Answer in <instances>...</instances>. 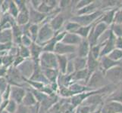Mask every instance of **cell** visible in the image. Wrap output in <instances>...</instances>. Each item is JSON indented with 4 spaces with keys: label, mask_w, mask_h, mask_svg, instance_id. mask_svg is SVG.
Here are the masks:
<instances>
[{
    "label": "cell",
    "mask_w": 122,
    "mask_h": 113,
    "mask_svg": "<svg viewBox=\"0 0 122 113\" xmlns=\"http://www.w3.org/2000/svg\"><path fill=\"white\" fill-rule=\"evenodd\" d=\"M26 94V88L18 86H11L10 99L14 100L18 104H21L23 98Z\"/></svg>",
    "instance_id": "obj_14"
},
{
    "label": "cell",
    "mask_w": 122,
    "mask_h": 113,
    "mask_svg": "<svg viewBox=\"0 0 122 113\" xmlns=\"http://www.w3.org/2000/svg\"><path fill=\"white\" fill-rule=\"evenodd\" d=\"M5 78L7 79L8 85L11 86L24 87V84H26L24 81V77L19 72V70L13 66H11L8 69Z\"/></svg>",
    "instance_id": "obj_6"
},
{
    "label": "cell",
    "mask_w": 122,
    "mask_h": 113,
    "mask_svg": "<svg viewBox=\"0 0 122 113\" xmlns=\"http://www.w3.org/2000/svg\"><path fill=\"white\" fill-rule=\"evenodd\" d=\"M21 104L28 108L33 107L38 104L36 98L34 97V96L32 94L30 90L29 89V86L28 87H26V94H25L24 97L23 98Z\"/></svg>",
    "instance_id": "obj_20"
},
{
    "label": "cell",
    "mask_w": 122,
    "mask_h": 113,
    "mask_svg": "<svg viewBox=\"0 0 122 113\" xmlns=\"http://www.w3.org/2000/svg\"><path fill=\"white\" fill-rule=\"evenodd\" d=\"M28 2H29V5L33 8H34L35 10H36L41 4L42 1H39V0H31V1H29Z\"/></svg>",
    "instance_id": "obj_53"
},
{
    "label": "cell",
    "mask_w": 122,
    "mask_h": 113,
    "mask_svg": "<svg viewBox=\"0 0 122 113\" xmlns=\"http://www.w3.org/2000/svg\"><path fill=\"white\" fill-rule=\"evenodd\" d=\"M12 46H13V43H7V44L0 43V54L8 52L12 48Z\"/></svg>",
    "instance_id": "obj_46"
},
{
    "label": "cell",
    "mask_w": 122,
    "mask_h": 113,
    "mask_svg": "<svg viewBox=\"0 0 122 113\" xmlns=\"http://www.w3.org/2000/svg\"><path fill=\"white\" fill-rule=\"evenodd\" d=\"M57 57V63H58V69L61 74H66L67 66L68 63V57L67 55H58Z\"/></svg>",
    "instance_id": "obj_26"
},
{
    "label": "cell",
    "mask_w": 122,
    "mask_h": 113,
    "mask_svg": "<svg viewBox=\"0 0 122 113\" xmlns=\"http://www.w3.org/2000/svg\"><path fill=\"white\" fill-rule=\"evenodd\" d=\"M108 30V26L107 24L102 22H96L92 26L90 35L87 38V40L89 41L90 47L97 45L99 38Z\"/></svg>",
    "instance_id": "obj_2"
},
{
    "label": "cell",
    "mask_w": 122,
    "mask_h": 113,
    "mask_svg": "<svg viewBox=\"0 0 122 113\" xmlns=\"http://www.w3.org/2000/svg\"><path fill=\"white\" fill-rule=\"evenodd\" d=\"M46 113H50V112L49 111H46Z\"/></svg>",
    "instance_id": "obj_59"
},
{
    "label": "cell",
    "mask_w": 122,
    "mask_h": 113,
    "mask_svg": "<svg viewBox=\"0 0 122 113\" xmlns=\"http://www.w3.org/2000/svg\"><path fill=\"white\" fill-rule=\"evenodd\" d=\"M106 78L104 73L99 69L90 75L86 84V86L90 87L92 90H97L105 87V81Z\"/></svg>",
    "instance_id": "obj_5"
},
{
    "label": "cell",
    "mask_w": 122,
    "mask_h": 113,
    "mask_svg": "<svg viewBox=\"0 0 122 113\" xmlns=\"http://www.w3.org/2000/svg\"><path fill=\"white\" fill-rule=\"evenodd\" d=\"M3 101V99H2V94L0 93V105H1L2 102Z\"/></svg>",
    "instance_id": "obj_57"
},
{
    "label": "cell",
    "mask_w": 122,
    "mask_h": 113,
    "mask_svg": "<svg viewBox=\"0 0 122 113\" xmlns=\"http://www.w3.org/2000/svg\"><path fill=\"white\" fill-rule=\"evenodd\" d=\"M33 42V41L32 39L30 36H25V35L22 36V37H21V43H20V45H21L25 46V47H27V48H30Z\"/></svg>",
    "instance_id": "obj_42"
},
{
    "label": "cell",
    "mask_w": 122,
    "mask_h": 113,
    "mask_svg": "<svg viewBox=\"0 0 122 113\" xmlns=\"http://www.w3.org/2000/svg\"><path fill=\"white\" fill-rule=\"evenodd\" d=\"M40 25L30 23V27H29V33H30V36L32 39L33 42H35L36 40V38H37L38 32H39V30H40Z\"/></svg>",
    "instance_id": "obj_33"
},
{
    "label": "cell",
    "mask_w": 122,
    "mask_h": 113,
    "mask_svg": "<svg viewBox=\"0 0 122 113\" xmlns=\"http://www.w3.org/2000/svg\"><path fill=\"white\" fill-rule=\"evenodd\" d=\"M39 65L41 69H58V63L56 54L53 52H44L41 54L39 58Z\"/></svg>",
    "instance_id": "obj_4"
},
{
    "label": "cell",
    "mask_w": 122,
    "mask_h": 113,
    "mask_svg": "<svg viewBox=\"0 0 122 113\" xmlns=\"http://www.w3.org/2000/svg\"><path fill=\"white\" fill-rule=\"evenodd\" d=\"M92 2V1H90V0H81V1H77V3H76V5H75V10L77 11L81 9V8L90 5Z\"/></svg>",
    "instance_id": "obj_43"
},
{
    "label": "cell",
    "mask_w": 122,
    "mask_h": 113,
    "mask_svg": "<svg viewBox=\"0 0 122 113\" xmlns=\"http://www.w3.org/2000/svg\"><path fill=\"white\" fill-rule=\"evenodd\" d=\"M81 27V26H80L78 23H75L74 21L68 20V22H67V23L64 26V30H65L67 32L74 33Z\"/></svg>",
    "instance_id": "obj_32"
},
{
    "label": "cell",
    "mask_w": 122,
    "mask_h": 113,
    "mask_svg": "<svg viewBox=\"0 0 122 113\" xmlns=\"http://www.w3.org/2000/svg\"><path fill=\"white\" fill-rule=\"evenodd\" d=\"M92 26H93V24L89 25V26H86V27H81L74 33L78 35L80 37H81L82 39H87V38H88V36H89L90 31L92 30Z\"/></svg>",
    "instance_id": "obj_29"
},
{
    "label": "cell",
    "mask_w": 122,
    "mask_h": 113,
    "mask_svg": "<svg viewBox=\"0 0 122 113\" xmlns=\"http://www.w3.org/2000/svg\"><path fill=\"white\" fill-rule=\"evenodd\" d=\"M29 89L30 90V91L32 92V94H33V96H34V97L36 98L37 103H40V104L41 103H43L44 100L49 97V96H47L44 93H43L41 90H35V89L30 88V87H29Z\"/></svg>",
    "instance_id": "obj_31"
},
{
    "label": "cell",
    "mask_w": 122,
    "mask_h": 113,
    "mask_svg": "<svg viewBox=\"0 0 122 113\" xmlns=\"http://www.w3.org/2000/svg\"><path fill=\"white\" fill-rule=\"evenodd\" d=\"M74 72V66L73 60H69L68 63V66H67L66 69V74L67 75H72Z\"/></svg>",
    "instance_id": "obj_48"
},
{
    "label": "cell",
    "mask_w": 122,
    "mask_h": 113,
    "mask_svg": "<svg viewBox=\"0 0 122 113\" xmlns=\"http://www.w3.org/2000/svg\"><path fill=\"white\" fill-rule=\"evenodd\" d=\"M90 74L89 72H88L87 69H83V70H80V71H76L74 72L72 75H71V80H72V82H78L81 81H86L85 85L88 81V79L90 78Z\"/></svg>",
    "instance_id": "obj_21"
},
{
    "label": "cell",
    "mask_w": 122,
    "mask_h": 113,
    "mask_svg": "<svg viewBox=\"0 0 122 113\" xmlns=\"http://www.w3.org/2000/svg\"><path fill=\"white\" fill-rule=\"evenodd\" d=\"M25 60L24 59V58H22L21 57H20V56H16L15 57V59H14V61H13V63H12V66L13 67H18V66L22 63Z\"/></svg>",
    "instance_id": "obj_49"
},
{
    "label": "cell",
    "mask_w": 122,
    "mask_h": 113,
    "mask_svg": "<svg viewBox=\"0 0 122 113\" xmlns=\"http://www.w3.org/2000/svg\"><path fill=\"white\" fill-rule=\"evenodd\" d=\"M77 46L66 45L62 42H57L55 47L54 53L58 55H69L76 54Z\"/></svg>",
    "instance_id": "obj_10"
},
{
    "label": "cell",
    "mask_w": 122,
    "mask_h": 113,
    "mask_svg": "<svg viewBox=\"0 0 122 113\" xmlns=\"http://www.w3.org/2000/svg\"><path fill=\"white\" fill-rule=\"evenodd\" d=\"M0 43H12V32L11 29L0 30Z\"/></svg>",
    "instance_id": "obj_27"
},
{
    "label": "cell",
    "mask_w": 122,
    "mask_h": 113,
    "mask_svg": "<svg viewBox=\"0 0 122 113\" xmlns=\"http://www.w3.org/2000/svg\"><path fill=\"white\" fill-rule=\"evenodd\" d=\"M57 43V41L55 39V36L53 39H52L50 41H49L47 43L45 44L43 46V51L44 52H53L54 53V50L55 47H56V45Z\"/></svg>",
    "instance_id": "obj_37"
},
{
    "label": "cell",
    "mask_w": 122,
    "mask_h": 113,
    "mask_svg": "<svg viewBox=\"0 0 122 113\" xmlns=\"http://www.w3.org/2000/svg\"><path fill=\"white\" fill-rule=\"evenodd\" d=\"M65 23V17L61 13H58L49 22V26L54 30L55 32H58L61 31V28L64 27Z\"/></svg>",
    "instance_id": "obj_13"
},
{
    "label": "cell",
    "mask_w": 122,
    "mask_h": 113,
    "mask_svg": "<svg viewBox=\"0 0 122 113\" xmlns=\"http://www.w3.org/2000/svg\"><path fill=\"white\" fill-rule=\"evenodd\" d=\"M117 9H118V8H112L111 10H108L107 11L105 12V13H102V16L99 18L98 22H102L104 23L107 24L108 27L111 26V25L114 23L115 14Z\"/></svg>",
    "instance_id": "obj_18"
},
{
    "label": "cell",
    "mask_w": 122,
    "mask_h": 113,
    "mask_svg": "<svg viewBox=\"0 0 122 113\" xmlns=\"http://www.w3.org/2000/svg\"><path fill=\"white\" fill-rule=\"evenodd\" d=\"M19 70L22 76L24 78L29 79L32 75L33 72V69H34V62L31 59L25 60L21 64H20L18 67H17Z\"/></svg>",
    "instance_id": "obj_9"
},
{
    "label": "cell",
    "mask_w": 122,
    "mask_h": 113,
    "mask_svg": "<svg viewBox=\"0 0 122 113\" xmlns=\"http://www.w3.org/2000/svg\"><path fill=\"white\" fill-rule=\"evenodd\" d=\"M82 40H83L82 38L80 37L78 35L75 34V33L67 32L66 35L64 37V39H62L61 42L66 44V45H69L77 46L81 42Z\"/></svg>",
    "instance_id": "obj_19"
},
{
    "label": "cell",
    "mask_w": 122,
    "mask_h": 113,
    "mask_svg": "<svg viewBox=\"0 0 122 113\" xmlns=\"http://www.w3.org/2000/svg\"><path fill=\"white\" fill-rule=\"evenodd\" d=\"M8 69L4 67V66H0V78L1 77H5L7 74Z\"/></svg>",
    "instance_id": "obj_55"
},
{
    "label": "cell",
    "mask_w": 122,
    "mask_h": 113,
    "mask_svg": "<svg viewBox=\"0 0 122 113\" xmlns=\"http://www.w3.org/2000/svg\"><path fill=\"white\" fill-rule=\"evenodd\" d=\"M71 1H64V0H62V1H58V8H59V9H61V11L62 9H65V8H66L67 7H68L69 5H71Z\"/></svg>",
    "instance_id": "obj_51"
},
{
    "label": "cell",
    "mask_w": 122,
    "mask_h": 113,
    "mask_svg": "<svg viewBox=\"0 0 122 113\" xmlns=\"http://www.w3.org/2000/svg\"><path fill=\"white\" fill-rule=\"evenodd\" d=\"M115 24H121L122 23V8H118L115 14L114 23Z\"/></svg>",
    "instance_id": "obj_44"
},
{
    "label": "cell",
    "mask_w": 122,
    "mask_h": 113,
    "mask_svg": "<svg viewBox=\"0 0 122 113\" xmlns=\"http://www.w3.org/2000/svg\"><path fill=\"white\" fill-rule=\"evenodd\" d=\"M9 85L7 81V79L5 77H1L0 78V93L2 94L5 92L8 86Z\"/></svg>",
    "instance_id": "obj_45"
},
{
    "label": "cell",
    "mask_w": 122,
    "mask_h": 113,
    "mask_svg": "<svg viewBox=\"0 0 122 113\" xmlns=\"http://www.w3.org/2000/svg\"><path fill=\"white\" fill-rule=\"evenodd\" d=\"M76 112L75 113H91L92 108L88 106H84V105H80L77 108H74Z\"/></svg>",
    "instance_id": "obj_41"
},
{
    "label": "cell",
    "mask_w": 122,
    "mask_h": 113,
    "mask_svg": "<svg viewBox=\"0 0 122 113\" xmlns=\"http://www.w3.org/2000/svg\"><path fill=\"white\" fill-rule=\"evenodd\" d=\"M99 60H96L92 56V54L90 51L89 55L86 57V69L89 72L90 75L93 73L95 71L99 69Z\"/></svg>",
    "instance_id": "obj_24"
},
{
    "label": "cell",
    "mask_w": 122,
    "mask_h": 113,
    "mask_svg": "<svg viewBox=\"0 0 122 113\" xmlns=\"http://www.w3.org/2000/svg\"><path fill=\"white\" fill-rule=\"evenodd\" d=\"M10 93H11V85H9L5 90V92L2 94L3 100H8L10 99Z\"/></svg>",
    "instance_id": "obj_52"
},
{
    "label": "cell",
    "mask_w": 122,
    "mask_h": 113,
    "mask_svg": "<svg viewBox=\"0 0 122 113\" xmlns=\"http://www.w3.org/2000/svg\"><path fill=\"white\" fill-rule=\"evenodd\" d=\"M115 40L116 36L113 34V32L110 30V34H109L108 38L102 43V47L100 53V57L108 55L109 53L115 48Z\"/></svg>",
    "instance_id": "obj_8"
},
{
    "label": "cell",
    "mask_w": 122,
    "mask_h": 113,
    "mask_svg": "<svg viewBox=\"0 0 122 113\" xmlns=\"http://www.w3.org/2000/svg\"><path fill=\"white\" fill-rule=\"evenodd\" d=\"M8 13L14 19H16L17 16L19 13V9L17 6L15 1H9V6H8Z\"/></svg>",
    "instance_id": "obj_35"
},
{
    "label": "cell",
    "mask_w": 122,
    "mask_h": 113,
    "mask_svg": "<svg viewBox=\"0 0 122 113\" xmlns=\"http://www.w3.org/2000/svg\"><path fill=\"white\" fill-rule=\"evenodd\" d=\"M115 48L122 50V37H116Z\"/></svg>",
    "instance_id": "obj_54"
},
{
    "label": "cell",
    "mask_w": 122,
    "mask_h": 113,
    "mask_svg": "<svg viewBox=\"0 0 122 113\" xmlns=\"http://www.w3.org/2000/svg\"><path fill=\"white\" fill-rule=\"evenodd\" d=\"M8 6H9V1L1 2V4H0V12H1L2 14L8 13Z\"/></svg>",
    "instance_id": "obj_47"
},
{
    "label": "cell",
    "mask_w": 122,
    "mask_h": 113,
    "mask_svg": "<svg viewBox=\"0 0 122 113\" xmlns=\"http://www.w3.org/2000/svg\"><path fill=\"white\" fill-rule=\"evenodd\" d=\"M30 112V108L25 106L22 104H18V108L15 113H29Z\"/></svg>",
    "instance_id": "obj_50"
},
{
    "label": "cell",
    "mask_w": 122,
    "mask_h": 113,
    "mask_svg": "<svg viewBox=\"0 0 122 113\" xmlns=\"http://www.w3.org/2000/svg\"><path fill=\"white\" fill-rule=\"evenodd\" d=\"M109 59H111L116 62L122 61V50L115 48L112 51H111L108 55H106Z\"/></svg>",
    "instance_id": "obj_30"
},
{
    "label": "cell",
    "mask_w": 122,
    "mask_h": 113,
    "mask_svg": "<svg viewBox=\"0 0 122 113\" xmlns=\"http://www.w3.org/2000/svg\"><path fill=\"white\" fill-rule=\"evenodd\" d=\"M110 30L116 37H122V23L112 24Z\"/></svg>",
    "instance_id": "obj_40"
},
{
    "label": "cell",
    "mask_w": 122,
    "mask_h": 113,
    "mask_svg": "<svg viewBox=\"0 0 122 113\" xmlns=\"http://www.w3.org/2000/svg\"><path fill=\"white\" fill-rule=\"evenodd\" d=\"M18 104L16 102H15L14 100L8 99V102L5 111H6L8 113H15L17 111V108H18Z\"/></svg>",
    "instance_id": "obj_39"
},
{
    "label": "cell",
    "mask_w": 122,
    "mask_h": 113,
    "mask_svg": "<svg viewBox=\"0 0 122 113\" xmlns=\"http://www.w3.org/2000/svg\"><path fill=\"white\" fill-rule=\"evenodd\" d=\"M18 56L21 57L24 60L30 59V48L21 45H18Z\"/></svg>",
    "instance_id": "obj_34"
},
{
    "label": "cell",
    "mask_w": 122,
    "mask_h": 113,
    "mask_svg": "<svg viewBox=\"0 0 122 113\" xmlns=\"http://www.w3.org/2000/svg\"><path fill=\"white\" fill-rule=\"evenodd\" d=\"M90 51V45L86 39H83L81 42L77 46L76 55L79 57L86 58Z\"/></svg>",
    "instance_id": "obj_16"
},
{
    "label": "cell",
    "mask_w": 122,
    "mask_h": 113,
    "mask_svg": "<svg viewBox=\"0 0 122 113\" xmlns=\"http://www.w3.org/2000/svg\"><path fill=\"white\" fill-rule=\"evenodd\" d=\"M99 69L102 71L104 73L106 72L107 70L110 69L115 66H122V61L121 62H116L114 61L109 58L107 56H103L101 57L99 59Z\"/></svg>",
    "instance_id": "obj_12"
},
{
    "label": "cell",
    "mask_w": 122,
    "mask_h": 113,
    "mask_svg": "<svg viewBox=\"0 0 122 113\" xmlns=\"http://www.w3.org/2000/svg\"><path fill=\"white\" fill-rule=\"evenodd\" d=\"M12 32V43L14 45L18 46L21 43V37L23 36L21 28L18 24L15 23L11 27Z\"/></svg>",
    "instance_id": "obj_22"
},
{
    "label": "cell",
    "mask_w": 122,
    "mask_h": 113,
    "mask_svg": "<svg viewBox=\"0 0 122 113\" xmlns=\"http://www.w3.org/2000/svg\"><path fill=\"white\" fill-rule=\"evenodd\" d=\"M102 106H99L98 107H96L95 109H93L91 113H102Z\"/></svg>",
    "instance_id": "obj_56"
},
{
    "label": "cell",
    "mask_w": 122,
    "mask_h": 113,
    "mask_svg": "<svg viewBox=\"0 0 122 113\" xmlns=\"http://www.w3.org/2000/svg\"><path fill=\"white\" fill-rule=\"evenodd\" d=\"M27 5L29 9V14H30V23L41 25L45 21L47 14L40 13L38 11L35 10L34 8H33L29 5V3H27Z\"/></svg>",
    "instance_id": "obj_11"
},
{
    "label": "cell",
    "mask_w": 122,
    "mask_h": 113,
    "mask_svg": "<svg viewBox=\"0 0 122 113\" xmlns=\"http://www.w3.org/2000/svg\"><path fill=\"white\" fill-rule=\"evenodd\" d=\"M42 71L45 75V77L46 79L49 81V84L50 83H54V82H57V79L58 75H59L60 72L58 69H43Z\"/></svg>",
    "instance_id": "obj_25"
},
{
    "label": "cell",
    "mask_w": 122,
    "mask_h": 113,
    "mask_svg": "<svg viewBox=\"0 0 122 113\" xmlns=\"http://www.w3.org/2000/svg\"><path fill=\"white\" fill-rule=\"evenodd\" d=\"M15 22L20 27L30 23V14H29L27 4L25 7L19 10V13L15 19Z\"/></svg>",
    "instance_id": "obj_15"
},
{
    "label": "cell",
    "mask_w": 122,
    "mask_h": 113,
    "mask_svg": "<svg viewBox=\"0 0 122 113\" xmlns=\"http://www.w3.org/2000/svg\"><path fill=\"white\" fill-rule=\"evenodd\" d=\"M2 113H8V112H7L6 111H3V112H2Z\"/></svg>",
    "instance_id": "obj_58"
},
{
    "label": "cell",
    "mask_w": 122,
    "mask_h": 113,
    "mask_svg": "<svg viewBox=\"0 0 122 113\" xmlns=\"http://www.w3.org/2000/svg\"><path fill=\"white\" fill-rule=\"evenodd\" d=\"M74 72L86 69V58L76 57L73 59Z\"/></svg>",
    "instance_id": "obj_28"
},
{
    "label": "cell",
    "mask_w": 122,
    "mask_h": 113,
    "mask_svg": "<svg viewBox=\"0 0 122 113\" xmlns=\"http://www.w3.org/2000/svg\"><path fill=\"white\" fill-rule=\"evenodd\" d=\"M29 48L30 52V59L34 63H37L41 54L43 53V47L36 42H33Z\"/></svg>",
    "instance_id": "obj_23"
},
{
    "label": "cell",
    "mask_w": 122,
    "mask_h": 113,
    "mask_svg": "<svg viewBox=\"0 0 122 113\" xmlns=\"http://www.w3.org/2000/svg\"><path fill=\"white\" fill-rule=\"evenodd\" d=\"M99 1H92L90 5L84 7L80 10L76 11V14L75 15H83V14H92L93 12L99 10V8L102 5V3Z\"/></svg>",
    "instance_id": "obj_17"
},
{
    "label": "cell",
    "mask_w": 122,
    "mask_h": 113,
    "mask_svg": "<svg viewBox=\"0 0 122 113\" xmlns=\"http://www.w3.org/2000/svg\"><path fill=\"white\" fill-rule=\"evenodd\" d=\"M106 80L114 84H117L122 81V66H117L104 72Z\"/></svg>",
    "instance_id": "obj_7"
},
{
    "label": "cell",
    "mask_w": 122,
    "mask_h": 113,
    "mask_svg": "<svg viewBox=\"0 0 122 113\" xmlns=\"http://www.w3.org/2000/svg\"><path fill=\"white\" fill-rule=\"evenodd\" d=\"M103 12L101 10H98L92 14H83V15H74L69 20L74 21L78 23L81 27H86L89 25L94 24L99 20V18L102 16Z\"/></svg>",
    "instance_id": "obj_1"
},
{
    "label": "cell",
    "mask_w": 122,
    "mask_h": 113,
    "mask_svg": "<svg viewBox=\"0 0 122 113\" xmlns=\"http://www.w3.org/2000/svg\"><path fill=\"white\" fill-rule=\"evenodd\" d=\"M55 36H56V32H54L49 23L41 24L35 42L43 47L49 41L53 39Z\"/></svg>",
    "instance_id": "obj_3"
},
{
    "label": "cell",
    "mask_w": 122,
    "mask_h": 113,
    "mask_svg": "<svg viewBox=\"0 0 122 113\" xmlns=\"http://www.w3.org/2000/svg\"><path fill=\"white\" fill-rule=\"evenodd\" d=\"M108 101H115L122 104V90H117L112 94L108 98Z\"/></svg>",
    "instance_id": "obj_38"
},
{
    "label": "cell",
    "mask_w": 122,
    "mask_h": 113,
    "mask_svg": "<svg viewBox=\"0 0 122 113\" xmlns=\"http://www.w3.org/2000/svg\"><path fill=\"white\" fill-rule=\"evenodd\" d=\"M102 43L97 44L94 46L90 47V53L92 54V56L96 60H99L100 57V53H101V50H102Z\"/></svg>",
    "instance_id": "obj_36"
}]
</instances>
